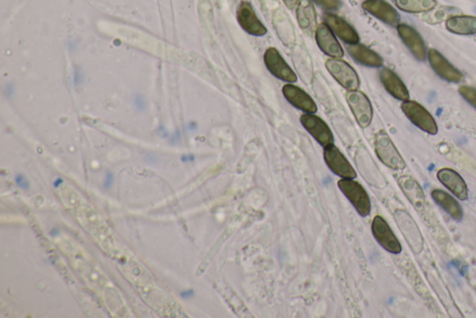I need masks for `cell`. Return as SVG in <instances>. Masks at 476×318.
Returning <instances> with one entry per match:
<instances>
[{"mask_svg": "<svg viewBox=\"0 0 476 318\" xmlns=\"http://www.w3.org/2000/svg\"><path fill=\"white\" fill-rule=\"evenodd\" d=\"M63 182H64V180H63V179H58L57 180H55V182H54V185L55 188L57 189V188H59V187H60L61 184H63Z\"/></svg>", "mask_w": 476, "mask_h": 318, "instance_id": "obj_33", "label": "cell"}, {"mask_svg": "<svg viewBox=\"0 0 476 318\" xmlns=\"http://www.w3.org/2000/svg\"><path fill=\"white\" fill-rule=\"evenodd\" d=\"M57 234H59V232H58L56 229H54V230H52L51 232V235H52V237H56Z\"/></svg>", "mask_w": 476, "mask_h": 318, "instance_id": "obj_34", "label": "cell"}, {"mask_svg": "<svg viewBox=\"0 0 476 318\" xmlns=\"http://www.w3.org/2000/svg\"><path fill=\"white\" fill-rule=\"evenodd\" d=\"M283 94L285 99L295 108L306 113H313V114L318 111V106L315 101L302 88L293 84H285L283 87Z\"/></svg>", "mask_w": 476, "mask_h": 318, "instance_id": "obj_17", "label": "cell"}, {"mask_svg": "<svg viewBox=\"0 0 476 318\" xmlns=\"http://www.w3.org/2000/svg\"><path fill=\"white\" fill-rule=\"evenodd\" d=\"M236 18L242 29L250 35L262 36L267 33L266 27L258 18L250 3L247 1L240 3L236 11Z\"/></svg>", "mask_w": 476, "mask_h": 318, "instance_id": "obj_13", "label": "cell"}, {"mask_svg": "<svg viewBox=\"0 0 476 318\" xmlns=\"http://www.w3.org/2000/svg\"><path fill=\"white\" fill-rule=\"evenodd\" d=\"M263 58L267 69L275 78L285 82H290V84H294L297 81L296 73L288 66V64L285 62L284 58L275 48L270 47L267 49Z\"/></svg>", "mask_w": 476, "mask_h": 318, "instance_id": "obj_7", "label": "cell"}, {"mask_svg": "<svg viewBox=\"0 0 476 318\" xmlns=\"http://www.w3.org/2000/svg\"><path fill=\"white\" fill-rule=\"evenodd\" d=\"M432 197L446 212L451 217V218L457 220L462 219L463 212L460 204L451 197L450 194H447L446 192L441 191V189H434L432 192Z\"/></svg>", "mask_w": 476, "mask_h": 318, "instance_id": "obj_25", "label": "cell"}, {"mask_svg": "<svg viewBox=\"0 0 476 318\" xmlns=\"http://www.w3.org/2000/svg\"><path fill=\"white\" fill-rule=\"evenodd\" d=\"M338 186L343 192L353 206L358 210L359 215L367 217L370 215L371 209L370 199L363 186L359 184L355 180L343 179L339 180Z\"/></svg>", "mask_w": 476, "mask_h": 318, "instance_id": "obj_3", "label": "cell"}, {"mask_svg": "<svg viewBox=\"0 0 476 318\" xmlns=\"http://www.w3.org/2000/svg\"><path fill=\"white\" fill-rule=\"evenodd\" d=\"M275 26L278 36L281 38V41L285 45L294 44L295 33L288 15L278 14V16H275Z\"/></svg>", "mask_w": 476, "mask_h": 318, "instance_id": "obj_27", "label": "cell"}, {"mask_svg": "<svg viewBox=\"0 0 476 318\" xmlns=\"http://www.w3.org/2000/svg\"><path fill=\"white\" fill-rule=\"evenodd\" d=\"M448 31L457 35L469 36L476 34V17L471 15H454L446 21Z\"/></svg>", "mask_w": 476, "mask_h": 318, "instance_id": "obj_24", "label": "cell"}, {"mask_svg": "<svg viewBox=\"0 0 476 318\" xmlns=\"http://www.w3.org/2000/svg\"><path fill=\"white\" fill-rule=\"evenodd\" d=\"M113 183V176L111 173H107L106 179H104L103 187L104 189H109L112 188Z\"/></svg>", "mask_w": 476, "mask_h": 318, "instance_id": "obj_31", "label": "cell"}, {"mask_svg": "<svg viewBox=\"0 0 476 318\" xmlns=\"http://www.w3.org/2000/svg\"><path fill=\"white\" fill-rule=\"evenodd\" d=\"M355 162L358 170L368 183L376 188H385L387 185L385 177L382 175L365 149H360L356 152Z\"/></svg>", "mask_w": 476, "mask_h": 318, "instance_id": "obj_8", "label": "cell"}, {"mask_svg": "<svg viewBox=\"0 0 476 318\" xmlns=\"http://www.w3.org/2000/svg\"><path fill=\"white\" fill-rule=\"evenodd\" d=\"M428 59L432 69L435 70L439 77L452 84H460L463 81V74L455 66L451 65L448 60L444 57L443 54L438 51L430 50L428 51Z\"/></svg>", "mask_w": 476, "mask_h": 318, "instance_id": "obj_11", "label": "cell"}, {"mask_svg": "<svg viewBox=\"0 0 476 318\" xmlns=\"http://www.w3.org/2000/svg\"><path fill=\"white\" fill-rule=\"evenodd\" d=\"M285 5L287 6V8L290 10H294L295 8L298 7L299 5L300 0H283Z\"/></svg>", "mask_w": 476, "mask_h": 318, "instance_id": "obj_32", "label": "cell"}, {"mask_svg": "<svg viewBox=\"0 0 476 318\" xmlns=\"http://www.w3.org/2000/svg\"><path fill=\"white\" fill-rule=\"evenodd\" d=\"M398 184L411 204L417 210L422 209L425 204V195L417 180L412 177L403 176L399 177Z\"/></svg>", "mask_w": 476, "mask_h": 318, "instance_id": "obj_21", "label": "cell"}, {"mask_svg": "<svg viewBox=\"0 0 476 318\" xmlns=\"http://www.w3.org/2000/svg\"><path fill=\"white\" fill-rule=\"evenodd\" d=\"M15 183H16V185L19 187L20 189H24V191H27L30 187L29 180H27L24 175H21V174L15 177Z\"/></svg>", "mask_w": 476, "mask_h": 318, "instance_id": "obj_30", "label": "cell"}, {"mask_svg": "<svg viewBox=\"0 0 476 318\" xmlns=\"http://www.w3.org/2000/svg\"><path fill=\"white\" fill-rule=\"evenodd\" d=\"M437 179L460 200L465 201L468 199V188L465 179L456 171L450 168H442L438 171Z\"/></svg>", "mask_w": 476, "mask_h": 318, "instance_id": "obj_18", "label": "cell"}, {"mask_svg": "<svg viewBox=\"0 0 476 318\" xmlns=\"http://www.w3.org/2000/svg\"><path fill=\"white\" fill-rule=\"evenodd\" d=\"M300 122L320 145L325 146V148L333 145L334 142L333 134L328 125L321 118L313 114V113H306L300 117Z\"/></svg>", "mask_w": 476, "mask_h": 318, "instance_id": "obj_10", "label": "cell"}, {"mask_svg": "<svg viewBox=\"0 0 476 318\" xmlns=\"http://www.w3.org/2000/svg\"><path fill=\"white\" fill-rule=\"evenodd\" d=\"M314 4L311 0H300L297 7V20L300 29L304 32L312 34L315 32L318 18Z\"/></svg>", "mask_w": 476, "mask_h": 318, "instance_id": "obj_22", "label": "cell"}, {"mask_svg": "<svg viewBox=\"0 0 476 318\" xmlns=\"http://www.w3.org/2000/svg\"><path fill=\"white\" fill-rule=\"evenodd\" d=\"M316 4L328 11L338 10L340 8V0H313Z\"/></svg>", "mask_w": 476, "mask_h": 318, "instance_id": "obj_29", "label": "cell"}, {"mask_svg": "<svg viewBox=\"0 0 476 318\" xmlns=\"http://www.w3.org/2000/svg\"><path fill=\"white\" fill-rule=\"evenodd\" d=\"M380 81L387 91L396 99L401 101L410 100V91L402 79L392 69L383 67L380 71Z\"/></svg>", "mask_w": 476, "mask_h": 318, "instance_id": "obj_20", "label": "cell"}, {"mask_svg": "<svg viewBox=\"0 0 476 318\" xmlns=\"http://www.w3.org/2000/svg\"><path fill=\"white\" fill-rule=\"evenodd\" d=\"M347 51L356 62L362 64V65L370 67H380L383 65V59L382 56L371 50V49L365 47V45L356 44H350L347 47Z\"/></svg>", "mask_w": 476, "mask_h": 318, "instance_id": "obj_23", "label": "cell"}, {"mask_svg": "<svg viewBox=\"0 0 476 318\" xmlns=\"http://www.w3.org/2000/svg\"><path fill=\"white\" fill-rule=\"evenodd\" d=\"M373 234L378 243L393 254H399L402 252V247L394 232L390 228L388 223L380 216H376L373 222Z\"/></svg>", "mask_w": 476, "mask_h": 318, "instance_id": "obj_12", "label": "cell"}, {"mask_svg": "<svg viewBox=\"0 0 476 318\" xmlns=\"http://www.w3.org/2000/svg\"><path fill=\"white\" fill-rule=\"evenodd\" d=\"M375 151L378 157L386 167L394 170H403L405 162L394 142L385 131H380L375 136Z\"/></svg>", "mask_w": 476, "mask_h": 318, "instance_id": "obj_1", "label": "cell"}, {"mask_svg": "<svg viewBox=\"0 0 476 318\" xmlns=\"http://www.w3.org/2000/svg\"><path fill=\"white\" fill-rule=\"evenodd\" d=\"M346 100L359 126L362 128L370 126L373 119V109L370 99L363 91H348L346 94Z\"/></svg>", "mask_w": 476, "mask_h": 318, "instance_id": "obj_5", "label": "cell"}, {"mask_svg": "<svg viewBox=\"0 0 476 318\" xmlns=\"http://www.w3.org/2000/svg\"><path fill=\"white\" fill-rule=\"evenodd\" d=\"M402 110L410 121L420 130L435 136L438 132L437 124L431 113L425 106L415 101H405L401 106Z\"/></svg>", "mask_w": 476, "mask_h": 318, "instance_id": "obj_4", "label": "cell"}, {"mask_svg": "<svg viewBox=\"0 0 476 318\" xmlns=\"http://www.w3.org/2000/svg\"><path fill=\"white\" fill-rule=\"evenodd\" d=\"M395 219L413 252L416 254L422 252L425 247L422 234L410 214L404 210H397L395 213Z\"/></svg>", "mask_w": 476, "mask_h": 318, "instance_id": "obj_6", "label": "cell"}, {"mask_svg": "<svg viewBox=\"0 0 476 318\" xmlns=\"http://www.w3.org/2000/svg\"><path fill=\"white\" fill-rule=\"evenodd\" d=\"M362 7L368 14L390 26H397L400 23V14L385 0H365Z\"/></svg>", "mask_w": 476, "mask_h": 318, "instance_id": "obj_14", "label": "cell"}, {"mask_svg": "<svg viewBox=\"0 0 476 318\" xmlns=\"http://www.w3.org/2000/svg\"><path fill=\"white\" fill-rule=\"evenodd\" d=\"M315 39L319 49L328 56L342 58L345 54L342 46L327 24H319L315 30Z\"/></svg>", "mask_w": 476, "mask_h": 318, "instance_id": "obj_15", "label": "cell"}, {"mask_svg": "<svg viewBox=\"0 0 476 318\" xmlns=\"http://www.w3.org/2000/svg\"><path fill=\"white\" fill-rule=\"evenodd\" d=\"M324 158L328 168L337 176L342 177L343 179H355L356 172L354 167L333 144L325 146Z\"/></svg>", "mask_w": 476, "mask_h": 318, "instance_id": "obj_9", "label": "cell"}, {"mask_svg": "<svg viewBox=\"0 0 476 318\" xmlns=\"http://www.w3.org/2000/svg\"><path fill=\"white\" fill-rule=\"evenodd\" d=\"M325 24L330 26L333 32L339 36L347 44H356L359 41V36L354 27L343 20V18L333 14H325Z\"/></svg>", "mask_w": 476, "mask_h": 318, "instance_id": "obj_19", "label": "cell"}, {"mask_svg": "<svg viewBox=\"0 0 476 318\" xmlns=\"http://www.w3.org/2000/svg\"><path fill=\"white\" fill-rule=\"evenodd\" d=\"M325 67L335 81L346 90H358L360 86L358 73L345 61L340 58H331L325 62Z\"/></svg>", "mask_w": 476, "mask_h": 318, "instance_id": "obj_2", "label": "cell"}, {"mask_svg": "<svg viewBox=\"0 0 476 318\" xmlns=\"http://www.w3.org/2000/svg\"><path fill=\"white\" fill-rule=\"evenodd\" d=\"M398 35L402 41L417 60L425 61L427 51L425 41L416 29L405 24H399L397 26Z\"/></svg>", "mask_w": 476, "mask_h": 318, "instance_id": "obj_16", "label": "cell"}, {"mask_svg": "<svg viewBox=\"0 0 476 318\" xmlns=\"http://www.w3.org/2000/svg\"><path fill=\"white\" fill-rule=\"evenodd\" d=\"M396 7L408 14L429 12L437 6L436 0H395Z\"/></svg>", "mask_w": 476, "mask_h": 318, "instance_id": "obj_26", "label": "cell"}, {"mask_svg": "<svg viewBox=\"0 0 476 318\" xmlns=\"http://www.w3.org/2000/svg\"><path fill=\"white\" fill-rule=\"evenodd\" d=\"M459 91L460 96L476 109V88L465 85V86L460 87Z\"/></svg>", "mask_w": 476, "mask_h": 318, "instance_id": "obj_28", "label": "cell"}]
</instances>
